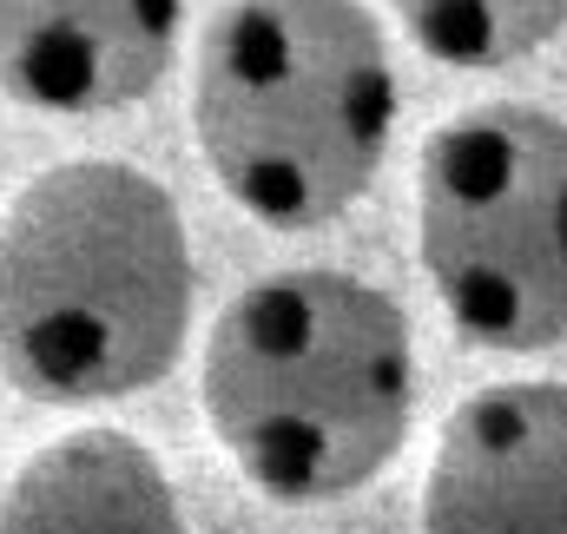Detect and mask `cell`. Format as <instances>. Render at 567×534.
I'll list each match as a JSON object with an SVG mask.
<instances>
[{
	"label": "cell",
	"mask_w": 567,
	"mask_h": 534,
	"mask_svg": "<svg viewBox=\"0 0 567 534\" xmlns=\"http://www.w3.org/2000/svg\"><path fill=\"white\" fill-rule=\"evenodd\" d=\"M192 330V245L172 192L120 158L40 172L0 225V370L33 402L152 390Z\"/></svg>",
	"instance_id": "cell-1"
},
{
	"label": "cell",
	"mask_w": 567,
	"mask_h": 534,
	"mask_svg": "<svg viewBox=\"0 0 567 534\" xmlns=\"http://www.w3.org/2000/svg\"><path fill=\"white\" fill-rule=\"evenodd\" d=\"M198 397L212 435L265 495L337 502L383 475L410 435V317L350 270L258 277L212 324Z\"/></svg>",
	"instance_id": "cell-2"
},
{
	"label": "cell",
	"mask_w": 567,
	"mask_h": 534,
	"mask_svg": "<svg viewBox=\"0 0 567 534\" xmlns=\"http://www.w3.org/2000/svg\"><path fill=\"white\" fill-rule=\"evenodd\" d=\"M192 133L265 225L350 212L390 158L396 66L363 0H231L198 47Z\"/></svg>",
	"instance_id": "cell-3"
},
{
	"label": "cell",
	"mask_w": 567,
	"mask_h": 534,
	"mask_svg": "<svg viewBox=\"0 0 567 534\" xmlns=\"http://www.w3.org/2000/svg\"><path fill=\"white\" fill-rule=\"evenodd\" d=\"M423 270L449 324L482 350L567 337V120L475 106L423 145Z\"/></svg>",
	"instance_id": "cell-4"
},
{
	"label": "cell",
	"mask_w": 567,
	"mask_h": 534,
	"mask_svg": "<svg viewBox=\"0 0 567 534\" xmlns=\"http://www.w3.org/2000/svg\"><path fill=\"white\" fill-rule=\"evenodd\" d=\"M423 534H567V383H495L449 415Z\"/></svg>",
	"instance_id": "cell-5"
},
{
	"label": "cell",
	"mask_w": 567,
	"mask_h": 534,
	"mask_svg": "<svg viewBox=\"0 0 567 534\" xmlns=\"http://www.w3.org/2000/svg\"><path fill=\"white\" fill-rule=\"evenodd\" d=\"M178 53V0H0V86L40 113L145 100Z\"/></svg>",
	"instance_id": "cell-6"
},
{
	"label": "cell",
	"mask_w": 567,
	"mask_h": 534,
	"mask_svg": "<svg viewBox=\"0 0 567 534\" xmlns=\"http://www.w3.org/2000/svg\"><path fill=\"white\" fill-rule=\"evenodd\" d=\"M0 534H185V515L152 449L120 429H80L13 475Z\"/></svg>",
	"instance_id": "cell-7"
},
{
	"label": "cell",
	"mask_w": 567,
	"mask_h": 534,
	"mask_svg": "<svg viewBox=\"0 0 567 534\" xmlns=\"http://www.w3.org/2000/svg\"><path fill=\"white\" fill-rule=\"evenodd\" d=\"M442 66H508L567 27V0H390Z\"/></svg>",
	"instance_id": "cell-8"
}]
</instances>
